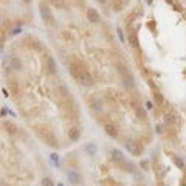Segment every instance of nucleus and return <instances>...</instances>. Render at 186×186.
I'll use <instances>...</instances> for the list:
<instances>
[{"mask_svg":"<svg viewBox=\"0 0 186 186\" xmlns=\"http://www.w3.org/2000/svg\"><path fill=\"white\" fill-rule=\"evenodd\" d=\"M106 133L107 135H110L112 138H116L118 137V129L115 127V124H106Z\"/></svg>","mask_w":186,"mask_h":186,"instance_id":"2","label":"nucleus"},{"mask_svg":"<svg viewBox=\"0 0 186 186\" xmlns=\"http://www.w3.org/2000/svg\"><path fill=\"white\" fill-rule=\"evenodd\" d=\"M172 158H174V161L177 163V165H178V167H183V163H181V160L177 155H172Z\"/></svg>","mask_w":186,"mask_h":186,"instance_id":"13","label":"nucleus"},{"mask_svg":"<svg viewBox=\"0 0 186 186\" xmlns=\"http://www.w3.org/2000/svg\"><path fill=\"white\" fill-rule=\"evenodd\" d=\"M47 67H48L50 73H56V62H54V59L51 56H48L47 59Z\"/></svg>","mask_w":186,"mask_h":186,"instance_id":"4","label":"nucleus"},{"mask_svg":"<svg viewBox=\"0 0 186 186\" xmlns=\"http://www.w3.org/2000/svg\"><path fill=\"white\" fill-rule=\"evenodd\" d=\"M59 92H61L62 98H65V99H70V93H68V89H67L65 85H61V87H59Z\"/></svg>","mask_w":186,"mask_h":186,"instance_id":"8","label":"nucleus"},{"mask_svg":"<svg viewBox=\"0 0 186 186\" xmlns=\"http://www.w3.org/2000/svg\"><path fill=\"white\" fill-rule=\"evenodd\" d=\"M67 178H68V181L71 185H79L81 183V180H82V177H81V174L78 171H68L67 172Z\"/></svg>","mask_w":186,"mask_h":186,"instance_id":"1","label":"nucleus"},{"mask_svg":"<svg viewBox=\"0 0 186 186\" xmlns=\"http://www.w3.org/2000/svg\"><path fill=\"white\" fill-rule=\"evenodd\" d=\"M99 2H101V3H104V2H106V0H99Z\"/></svg>","mask_w":186,"mask_h":186,"instance_id":"15","label":"nucleus"},{"mask_svg":"<svg viewBox=\"0 0 186 186\" xmlns=\"http://www.w3.org/2000/svg\"><path fill=\"white\" fill-rule=\"evenodd\" d=\"M90 106H92L93 110H101L102 106H101V101L96 98H90Z\"/></svg>","mask_w":186,"mask_h":186,"instance_id":"5","label":"nucleus"},{"mask_svg":"<svg viewBox=\"0 0 186 186\" xmlns=\"http://www.w3.org/2000/svg\"><path fill=\"white\" fill-rule=\"evenodd\" d=\"M96 146H95L93 143H90V144H87V146H85V152L89 154V155H95V154H96Z\"/></svg>","mask_w":186,"mask_h":186,"instance_id":"7","label":"nucleus"},{"mask_svg":"<svg viewBox=\"0 0 186 186\" xmlns=\"http://www.w3.org/2000/svg\"><path fill=\"white\" fill-rule=\"evenodd\" d=\"M42 186H54V185H53L51 178H44L42 180Z\"/></svg>","mask_w":186,"mask_h":186,"instance_id":"12","label":"nucleus"},{"mask_svg":"<svg viewBox=\"0 0 186 186\" xmlns=\"http://www.w3.org/2000/svg\"><path fill=\"white\" fill-rule=\"evenodd\" d=\"M87 17H89V20H90V22H93V24L99 20V14H98V11H95L93 8H89V10H87Z\"/></svg>","mask_w":186,"mask_h":186,"instance_id":"3","label":"nucleus"},{"mask_svg":"<svg viewBox=\"0 0 186 186\" xmlns=\"http://www.w3.org/2000/svg\"><path fill=\"white\" fill-rule=\"evenodd\" d=\"M141 167H143V169H144V171H146V169H147V167H149V163H147L146 160H143V161H141Z\"/></svg>","mask_w":186,"mask_h":186,"instance_id":"14","label":"nucleus"},{"mask_svg":"<svg viewBox=\"0 0 186 186\" xmlns=\"http://www.w3.org/2000/svg\"><path fill=\"white\" fill-rule=\"evenodd\" d=\"M11 68H16V70L20 68V61L17 57H12L11 59Z\"/></svg>","mask_w":186,"mask_h":186,"instance_id":"10","label":"nucleus"},{"mask_svg":"<svg viewBox=\"0 0 186 186\" xmlns=\"http://www.w3.org/2000/svg\"><path fill=\"white\" fill-rule=\"evenodd\" d=\"M5 127L8 129L10 133H16V126L14 124H10V122H5Z\"/></svg>","mask_w":186,"mask_h":186,"instance_id":"11","label":"nucleus"},{"mask_svg":"<svg viewBox=\"0 0 186 186\" xmlns=\"http://www.w3.org/2000/svg\"><path fill=\"white\" fill-rule=\"evenodd\" d=\"M68 137H70V140H73V141H78L79 137H81V133H79V130H78V129H70Z\"/></svg>","mask_w":186,"mask_h":186,"instance_id":"6","label":"nucleus"},{"mask_svg":"<svg viewBox=\"0 0 186 186\" xmlns=\"http://www.w3.org/2000/svg\"><path fill=\"white\" fill-rule=\"evenodd\" d=\"M57 186H64V185H62V183H59V185H57Z\"/></svg>","mask_w":186,"mask_h":186,"instance_id":"16","label":"nucleus"},{"mask_svg":"<svg viewBox=\"0 0 186 186\" xmlns=\"http://www.w3.org/2000/svg\"><path fill=\"white\" fill-rule=\"evenodd\" d=\"M135 112H137V115L140 116V120H144V118H146V112H144L140 106H135Z\"/></svg>","mask_w":186,"mask_h":186,"instance_id":"9","label":"nucleus"}]
</instances>
